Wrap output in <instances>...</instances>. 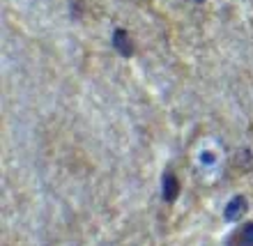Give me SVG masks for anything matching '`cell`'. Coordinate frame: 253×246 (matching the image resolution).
I'll list each match as a JSON object with an SVG mask.
<instances>
[{
	"label": "cell",
	"mask_w": 253,
	"mask_h": 246,
	"mask_svg": "<svg viewBox=\"0 0 253 246\" xmlns=\"http://www.w3.org/2000/svg\"><path fill=\"white\" fill-rule=\"evenodd\" d=\"M247 209H249L247 198H244V196H233V198L228 200L226 209H223V219L235 223V221H240L242 216L247 214Z\"/></svg>",
	"instance_id": "1"
},
{
	"label": "cell",
	"mask_w": 253,
	"mask_h": 246,
	"mask_svg": "<svg viewBox=\"0 0 253 246\" xmlns=\"http://www.w3.org/2000/svg\"><path fill=\"white\" fill-rule=\"evenodd\" d=\"M113 46L122 58H131L133 55V41L126 35V30H122V28H115L113 30Z\"/></svg>",
	"instance_id": "2"
},
{
	"label": "cell",
	"mask_w": 253,
	"mask_h": 246,
	"mask_svg": "<svg viewBox=\"0 0 253 246\" xmlns=\"http://www.w3.org/2000/svg\"><path fill=\"white\" fill-rule=\"evenodd\" d=\"M161 191H164V200L166 203H173L177 196H180V182L173 173H164V180H161Z\"/></svg>",
	"instance_id": "3"
},
{
	"label": "cell",
	"mask_w": 253,
	"mask_h": 246,
	"mask_svg": "<svg viewBox=\"0 0 253 246\" xmlns=\"http://www.w3.org/2000/svg\"><path fill=\"white\" fill-rule=\"evenodd\" d=\"M219 154L214 152L212 147H210V150H203V152L198 154V168L200 170H219Z\"/></svg>",
	"instance_id": "4"
},
{
	"label": "cell",
	"mask_w": 253,
	"mask_h": 246,
	"mask_svg": "<svg viewBox=\"0 0 253 246\" xmlns=\"http://www.w3.org/2000/svg\"><path fill=\"white\" fill-rule=\"evenodd\" d=\"M237 246H253V223H247V226L240 230V235H237Z\"/></svg>",
	"instance_id": "5"
},
{
	"label": "cell",
	"mask_w": 253,
	"mask_h": 246,
	"mask_svg": "<svg viewBox=\"0 0 253 246\" xmlns=\"http://www.w3.org/2000/svg\"><path fill=\"white\" fill-rule=\"evenodd\" d=\"M193 2H203V0H193Z\"/></svg>",
	"instance_id": "6"
}]
</instances>
